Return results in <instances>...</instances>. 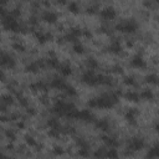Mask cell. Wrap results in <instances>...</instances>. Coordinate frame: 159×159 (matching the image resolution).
<instances>
[{
  "label": "cell",
  "mask_w": 159,
  "mask_h": 159,
  "mask_svg": "<svg viewBox=\"0 0 159 159\" xmlns=\"http://www.w3.org/2000/svg\"><path fill=\"white\" fill-rule=\"evenodd\" d=\"M118 99L119 98L117 93H107L91 99L88 102V106L91 108H112L118 102Z\"/></svg>",
  "instance_id": "obj_1"
},
{
  "label": "cell",
  "mask_w": 159,
  "mask_h": 159,
  "mask_svg": "<svg viewBox=\"0 0 159 159\" xmlns=\"http://www.w3.org/2000/svg\"><path fill=\"white\" fill-rule=\"evenodd\" d=\"M2 26H4L6 30L15 31V32H17V31L21 30V27H20L19 22L16 21L15 16H12L11 14H10V15H5V16L2 17Z\"/></svg>",
  "instance_id": "obj_2"
},
{
  "label": "cell",
  "mask_w": 159,
  "mask_h": 159,
  "mask_svg": "<svg viewBox=\"0 0 159 159\" xmlns=\"http://www.w3.org/2000/svg\"><path fill=\"white\" fill-rule=\"evenodd\" d=\"M116 29L118 31H122V32H129V34H132V32H134L138 29V24L134 20H127V21H123V22L118 24Z\"/></svg>",
  "instance_id": "obj_3"
},
{
  "label": "cell",
  "mask_w": 159,
  "mask_h": 159,
  "mask_svg": "<svg viewBox=\"0 0 159 159\" xmlns=\"http://www.w3.org/2000/svg\"><path fill=\"white\" fill-rule=\"evenodd\" d=\"M82 82L88 86H97L98 84V75L93 72V70H88L82 75Z\"/></svg>",
  "instance_id": "obj_4"
},
{
  "label": "cell",
  "mask_w": 159,
  "mask_h": 159,
  "mask_svg": "<svg viewBox=\"0 0 159 159\" xmlns=\"http://www.w3.org/2000/svg\"><path fill=\"white\" fill-rule=\"evenodd\" d=\"M0 66L4 68H14L15 60L7 53H0Z\"/></svg>",
  "instance_id": "obj_5"
},
{
  "label": "cell",
  "mask_w": 159,
  "mask_h": 159,
  "mask_svg": "<svg viewBox=\"0 0 159 159\" xmlns=\"http://www.w3.org/2000/svg\"><path fill=\"white\" fill-rule=\"evenodd\" d=\"M144 145H145V143H144V140L142 138H133L129 142L128 148L132 149V150H140V149L144 148Z\"/></svg>",
  "instance_id": "obj_6"
},
{
  "label": "cell",
  "mask_w": 159,
  "mask_h": 159,
  "mask_svg": "<svg viewBox=\"0 0 159 159\" xmlns=\"http://www.w3.org/2000/svg\"><path fill=\"white\" fill-rule=\"evenodd\" d=\"M76 119H81V120H84V122H92L94 119V117H93V114L89 111L82 109V111L77 112V118Z\"/></svg>",
  "instance_id": "obj_7"
},
{
  "label": "cell",
  "mask_w": 159,
  "mask_h": 159,
  "mask_svg": "<svg viewBox=\"0 0 159 159\" xmlns=\"http://www.w3.org/2000/svg\"><path fill=\"white\" fill-rule=\"evenodd\" d=\"M116 10L113 7H106L101 11V16L104 19V20H113L116 17Z\"/></svg>",
  "instance_id": "obj_8"
},
{
  "label": "cell",
  "mask_w": 159,
  "mask_h": 159,
  "mask_svg": "<svg viewBox=\"0 0 159 159\" xmlns=\"http://www.w3.org/2000/svg\"><path fill=\"white\" fill-rule=\"evenodd\" d=\"M130 65H132L133 67H135V68H139V70H142V68H145V67H147L145 61H144L140 56H135V57H133V58H132V61H130Z\"/></svg>",
  "instance_id": "obj_9"
},
{
  "label": "cell",
  "mask_w": 159,
  "mask_h": 159,
  "mask_svg": "<svg viewBox=\"0 0 159 159\" xmlns=\"http://www.w3.org/2000/svg\"><path fill=\"white\" fill-rule=\"evenodd\" d=\"M50 86L52 87V88H56V89H65V87H66V83H65V81L62 80V78H60V77H55L52 81H51V83H50Z\"/></svg>",
  "instance_id": "obj_10"
},
{
  "label": "cell",
  "mask_w": 159,
  "mask_h": 159,
  "mask_svg": "<svg viewBox=\"0 0 159 159\" xmlns=\"http://www.w3.org/2000/svg\"><path fill=\"white\" fill-rule=\"evenodd\" d=\"M42 20H45L46 22L53 24V22H56V20H57V15H56L55 12H52V11H46V12L42 15Z\"/></svg>",
  "instance_id": "obj_11"
},
{
  "label": "cell",
  "mask_w": 159,
  "mask_h": 159,
  "mask_svg": "<svg viewBox=\"0 0 159 159\" xmlns=\"http://www.w3.org/2000/svg\"><path fill=\"white\" fill-rule=\"evenodd\" d=\"M103 140H104V143H106L109 148H117V147L119 145L118 140L114 139V138H111V137H103Z\"/></svg>",
  "instance_id": "obj_12"
},
{
  "label": "cell",
  "mask_w": 159,
  "mask_h": 159,
  "mask_svg": "<svg viewBox=\"0 0 159 159\" xmlns=\"http://www.w3.org/2000/svg\"><path fill=\"white\" fill-rule=\"evenodd\" d=\"M137 114H138V112H137L134 108L129 109V111H128V113H127V119H128V122H129V123H132V124H135Z\"/></svg>",
  "instance_id": "obj_13"
},
{
  "label": "cell",
  "mask_w": 159,
  "mask_h": 159,
  "mask_svg": "<svg viewBox=\"0 0 159 159\" xmlns=\"http://www.w3.org/2000/svg\"><path fill=\"white\" fill-rule=\"evenodd\" d=\"M109 51L113 52V53H119L122 51V46L118 41H113L111 45H109Z\"/></svg>",
  "instance_id": "obj_14"
},
{
  "label": "cell",
  "mask_w": 159,
  "mask_h": 159,
  "mask_svg": "<svg viewBox=\"0 0 159 159\" xmlns=\"http://www.w3.org/2000/svg\"><path fill=\"white\" fill-rule=\"evenodd\" d=\"M58 70H60V73L62 76H65V77H67V76L71 75V67L68 65H60Z\"/></svg>",
  "instance_id": "obj_15"
},
{
  "label": "cell",
  "mask_w": 159,
  "mask_h": 159,
  "mask_svg": "<svg viewBox=\"0 0 159 159\" xmlns=\"http://www.w3.org/2000/svg\"><path fill=\"white\" fill-rule=\"evenodd\" d=\"M139 97L143 98V99H148V101H150V99L154 98V94H153V92H152L150 89H144V91H142V93L139 94Z\"/></svg>",
  "instance_id": "obj_16"
},
{
  "label": "cell",
  "mask_w": 159,
  "mask_h": 159,
  "mask_svg": "<svg viewBox=\"0 0 159 159\" xmlns=\"http://www.w3.org/2000/svg\"><path fill=\"white\" fill-rule=\"evenodd\" d=\"M125 98H127L128 101H132V102H138L140 97H139V93L130 91V92H128V93L125 94Z\"/></svg>",
  "instance_id": "obj_17"
},
{
  "label": "cell",
  "mask_w": 159,
  "mask_h": 159,
  "mask_svg": "<svg viewBox=\"0 0 159 159\" xmlns=\"http://www.w3.org/2000/svg\"><path fill=\"white\" fill-rule=\"evenodd\" d=\"M36 37H37V40H39L41 43H45L46 41H48V40L51 39V35L43 34V32H37V34H36Z\"/></svg>",
  "instance_id": "obj_18"
},
{
  "label": "cell",
  "mask_w": 159,
  "mask_h": 159,
  "mask_svg": "<svg viewBox=\"0 0 159 159\" xmlns=\"http://www.w3.org/2000/svg\"><path fill=\"white\" fill-rule=\"evenodd\" d=\"M96 127H97V128H99L101 130H108L109 124H108V122H107V120H104V119H99V120H97V122H96Z\"/></svg>",
  "instance_id": "obj_19"
},
{
  "label": "cell",
  "mask_w": 159,
  "mask_h": 159,
  "mask_svg": "<svg viewBox=\"0 0 159 159\" xmlns=\"http://www.w3.org/2000/svg\"><path fill=\"white\" fill-rule=\"evenodd\" d=\"M46 63H47L50 67H52V68H58V67H60V62H58V60H56L55 57H50L48 60H46Z\"/></svg>",
  "instance_id": "obj_20"
},
{
  "label": "cell",
  "mask_w": 159,
  "mask_h": 159,
  "mask_svg": "<svg viewBox=\"0 0 159 159\" xmlns=\"http://www.w3.org/2000/svg\"><path fill=\"white\" fill-rule=\"evenodd\" d=\"M65 92H66V94L67 96H70V97H76L77 96V91L72 87V86H68V84H66V87H65V89H63Z\"/></svg>",
  "instance_id": "obj_21"
},
{
  "label": "cell",
  "mask_w": 159,
  "mask_h": 159,
  "mask_svg": "<svg viewBox=\"0 0 159 159\" xmlns=\"http://www.w3.org/2000/svg\"><path fill=\"white\" fill-rule=\"evenodd\" d=\"M68 10H70V12H72V14H77V12L80 11V6H78L77 2L71 1V2L68 4Z\"/></svg>",
  "instance_id": "obj_22"
},
{
  "label": "cell",
  "mask_w": 159,
  "mask_h": 159,
  "mask_svg": "<svg viewBox=\"0 0 159 159\" xmlns=\"http://www.w3.org/2000/svg\"><path fill=\"white\" fill-rule=\"evenodd\" d=\"M158 155H159V147L155 145V147H153V148L149 150L148 157H149V158H157Z\"/></svg>",
  "instance_id": "obj_23"
},
{
  "label": "cell",
  "mask_w": 159,
  "mask_h": 159,
  "mask_svg": "<svg viewBox=\"0 0 159 159\" xmlns=\"http://www.w3.org/2000/svg\"><path fill=\"white\" fill-rule=\"evenodd\" d=\"M73 50H75V52H76V53H83V52H84V47H83V45H82V43H80L78 41H77V42H75Z\"/></svg>",
  "instance_id": "obj_24"
},
{
  "label": "cell",
  "mask_w": 159,
  "mask_h": 159,
  "mask_svg": "<svg viewBox=\"0 0 159 159\" xmlns=\"http://www.w3.org/2000/svg\"><path fill=\"white\" fill-rule=\"evenodd\" d=\"M26 70L29 71V72H37L39 70H40V66L37 65V62H35V63H30L27 67H26Z\"/></svg>",
  "instance_id": "obj_25"
},
{
  "label": "cell",
  "mask_w": 159,
  "mask_h": 159,
  "mask_svg": "<svg viewBox=\"0 0 159 159\" xmlns=\"http://www.w3.org/2000/svg\"><path fill=\"white\" fill-rule=\"evenodd\" d=\"M0 102H1V103H4L5 106H9V104H12L14 98H12L11 96H4V97L0 99Z\"/></svg>",
  "instance_id": "obj_26"
},
{
  "label": "cell",
  "mask_w": 159,
  "mask_h": 159,
  "mask_svg": "<svg viewBox=\"0 0 159 159\" xmlns=\"http://www.w3.org/2000/svg\"><path fill=\"white\" fill-rule=\"evenodd\" d=\"M87 66H88L89 70H94V68L98 67V63H97V61H96L94 58H88V61H87Z\"/></svg>",
  "instance_id": "obj_27"
},
{
  "label": "cell",
  "mask_w": 159,
  "mask_h": 159,
  "mask_svg": "<svg viewBox=\"0 0 159 159\" xmlns=\"http://www.w3.org/2000/svg\"><path fill=\"white\" fill-rule=\"evenodd\" d=\"M147 82H148V83L157 84V82H158V76H157V75H154V73H152V75L147 76Z\"/></svg>",
  "instance_id": "obj_28"
},
{
  "label": "cell",
  "mask_w": 159,
  "mask_h": 159,
  "mask_svg": "<svg viewBox=\"0 0 159 159\" xmlns=\"http://www.w3.org/2000/svg\"><path fill=\"white\" fill-rule=\"evenodd\" d=\"M106 157H109V158H117V157H118V153L116 152V148H109V150L106 153Z\"/></svg>",
  "instance_id": "obj_29"
},
{
  "label": "cell",
  "mask_w": 159,
  "mask_h": 159,
  "mask_svg": "<svg viewBox=\"0 0 159 159\" xmlns=\"http://www.w3.org/2000/svg\"><path fill=\"white\" fill-rule=\"evenodd\" d=\"M26 143L30 145V147H36V140L32 138V137H26Z\"/></svg>",
  "instance_id": "obj_30"
},
{
  "label": "cell",
  "mask_w": 159,
  "mask_h": 159,
  "mask_svg": "<svg viewBox=\"0 0 159 159\" xmlns=\"http://www.w3.org/2000/svg\"><path fill=\"white\" fill-rule=\"evenodd\" d=\"M124 83H125V84H129V86H134V84H135V81H134L133 77H125Z\"/></svg>",
  "instance_id": "obj_31"
},
{
  "label": "cell",
  "mask_w": 159,
  "mask_h": 159,
  "mask_svg": "<svg viewBox=\"0 0 159 159\" xmlns=\"http://www.w3.org/2000/svg\"><path fill=\"white\" fill-rule=\"evenodd\" d=\"M6 137H7L9 139L14 140V139H15V133H14L12 130H7V132H6Z\"/></svg>",
  "instance_id": "obj_32"
},
{
  "label": "cell",
  "mask_w": 159,
  "mask_h": 159,
  "mask_svg": "<svg viewBox=\"0 0 159 159\" xmlns=\"http://www.w3.org/2000/svg\"><path fill=\"white\" fill-rule=\"evenodd\" d=\"M14 48H16L17 51H25V47L22 46V45H20V43H14Z\"/></svg>",
  "instance_id": "obj_33"
},
{
  "label": "cell",
  "mask_w": 159,
  "mask_h": 159,
  "mask_svg": "<svg viewBox=\"0 0 159 159\" xmlns=\"http://www.w3.org/2000/svg\"><path fill=\"white\" fill-rule=\"evenodd\" d=\"M87 12H88V14H96V12H97V7H94V6H92V7H88Z\"/></svg>",
  "instance_id": "obj_34"
},
{
  "label": "cell",
  "mask_w": 159,
  "mask_h": 159,
  "mask_svg": "<svg viewBox=\"0 0 159 159\" xmlns=\"http://www.w3.org/2000/svg\"><path fill=\"white\" fill-rule=\"evenodd\" d=\"M4 78H5V75H4V72L0 70V81H4Z\"/></svg>",
  "instance_id": "obj_35"
},
{
  "label": "cell",
  "mask_w": 159,
  "mask_h": 159,
  "mask_svg": "<svg viewBox=\"0 0 159 159\" xmlns=\"http://www.w3.org/2000/svg\"><path fill=\"white\" fill-rule=\"evenodd\" d=\"M5 4H7V0H0V6H2Z\"/></svg>",
  "instance_id": "obj_36"
}]
</instances>
